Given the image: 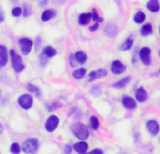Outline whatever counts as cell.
<instances>
[{"label":"cell","instance_id":"1","mask_svg":"<svg viewBox=\"0 0 160 154\" xmlns=\"http://www.w3.org/2000/svg\"><path fill=\"white\" fill-rule=\"evenodd\" d=\"M72 132H73V134L80 140H86L89 137V130L88 128L81 123H76L74 125L72 126Z\"/></svg>","mask_w":160,"mask_h":154},{"label":"cell","instance_id":"2","mask_svg":"<svg viewBox=\"0 0 160 154\" xmlns=\"http://www.w3.org/2000/svg\"><path fill=\"white\" fill-rule=\"evenodd\" d=\"M22 149L27 154H35L39 149V141L36 138H28L23 142Z\"/></svg>","mask_w":160,"mask_h":154},{"label":"cell","instance_id":"3","mask_svg":"<svg viewBox=\"0 0 160 154\" xmlns=\"http://www.w3.org/2000/svg\"><path fill=\"white\" fill-rule=\"evenodd\" d=\"M10 56H11L12 65V68H13L14 71L15 72H21L22 70H24L25 64L23 63V60H22L21 56L18 54H16L14 50L10 51Z\"/></svg>","mask_w":160,"mask_h":154},{"label":"cell","instance_id":"4","mask_svg":"<svg viewBox=\"0 0 160 154\" xmlns=\"http://www.w3.org/2000/svg\"><path fill=\"white\" fill-rule=\"evenodd\" d=\"M19 46L21 49V52L23 53V55H28L33 46V41L28 39V38H21L19 40Z\"/></svg>","mask_w":160,"mask_h":154},{"label":"cell","instance_id":"5","mask_svg":"<svg viewBox=\"0 0 160 154\" xmlns=\"http://www.w3.org/2000/svg\"><path fill=\"white\" fill-rule=\"evenodd\" d=\"M18 103H19V105H20L22 108L28 110V109L31 108V106H32L33 98H32V96L29 95V94H24V95H22V96L19 97V99H18Z\"/></svg>","mask_w":160,"mask_h":154},{"label":"cell","instance_id":"6","mask_svg":"<svg viewBox=\"0 0 160 154\" xmlns=\"http://www.w3.org/2000/svg\"><path fill=\"white\" fill-rule=\"evenodd\" d=\"M139 58L142 61V63L146 66L151 64V49L149 47H143L140 49L138 53Z\"/></svg>","mask_w":160,"mask_h":154},{"label":"cell","instance_id":"7","mask_svg":"<svg viewBox=\"0 0 160 154\" xmlns=\"http://www.w3.org/2000/svg\"><path fill=\"white\" fill-rule=\"evenodd\" d=\"M58 122H59V119L57 116H50L47 121L45 122V130L49 132H54L57 129Z\"/></svg>","mask_w":160,"mask_h":154},{"label":"cell","instance_id":"8","mask_svg":"<svg viewBox=\"0 0 160 154\" xmlns=\"http://www.w3.org/2000/svg\"><path fill=\"white\" fill-rule=\"evenodd\" d=\"M146 128L147 130L149 131V132L152 135V136H155L159 133V131H160V126L159 124L157 123V121L153 120V119H151L149 121H147L146 123Z\"/></svg>","mask_w":160,"mask_h":154},{"label":"cell","instance_id":"9","mask_svg":"<svg viewBox=\"0 0 160 154\" xmlns=\"http://www.w3.org/2000/svg\"><path fill=\"white\" fill-rule=\"evenodd\" d=\"M108 75V71L107 70L105 69H99L97 70H93L90 73L89 75V81L92 82V81H94L96 79H99V78H103V77H106Z\"/></svg>","mask_w":160,"mask_h":154},{"label":"cell","instance_id":"10","mask_svg":"<svg viewBox=\"0 0 160 154\" xmlns=\"http://www.w3.org/2000/svg\"><path fill=\"white\" fill-rule=\"evenodd\" d=\"M125 70H126V67L120 60H114L111 64V71L114 74H121L124 72Z\"/></svg>","mask_w":160,"mask_h":154},{"label":"cell","instance_id":"11","mask_svg":"<svg viewBox=\"0 0 160 154\" xmlns=\"http://www.w3.org/2000/svg\"><path fill=\"white\" fill-rule=\"evenodd\" d=\"M118 26L115 25V24H113V23H108L106 26H105V29H104V31H105V34L108 36V37H109V38H114L116 35H117V33H118Z\"/></svg>","mask_w":160,"mask_h":154},{"label":"cell","instance_id":"12","mask_svg":"<svg viewBox=\"0 0 160 154\" xmlns=\"http://www.w3.org/2000/svg\"><path fill=\"white\" fill-rule=\"evenodd\" d=\"M8 49L4 45H0V68H3L6 66L8 62Z\"/></svg>","mask_w":160,"mask_h":154},{"label":"cell","instance_id":"13","mask_svg":"<svg viewBox=\"0 0 160 154\" xmlns=\"http://www.w3.org/2000/svg\"><path fill=\"white\" fill-rule=\"evenodd\" d=\"M122 103V105H123L125 108L129 109V110H133V109H135L136 106H137L136 101H135L133 98H131V97H123Z\"/></svg>","mask_w":160,"mask_h":154},{"label":"cell","instance_id":"14","mask_svg":"<svg viewBox=\"0 0 160 154\" xmlns=\"http://www.w3.org/2000/svg\"><path fill=\"white\" fill-rule=\"evenodd\" d=\"M148 11L151 12H157L160 10V4L158 0H150L146 5Z\"/></svg>","mask_w":160,"mask_h":154},{"label":"cell","instance_id":"15","mask_svg":"<svg viewBox=\"0 0 160 154\" xmlns=\"http://www.w3.org/2000/svg\"><path fill=\"white\" fill-rule=\"evenodd\" d=\"M88 147H89L88 144H87L86 142H84V141L79 142V143H76V144L73 145V149H74L76 152L80 153V154L85 153V152L87 151Z\"/></svg>","mask_w":160,"mask_h":154},{"label":"cell","instance_id":"16","mask_svg":"<svg viewBox=\"0 0 160 154\" xmlns=\"http://www.w3.org/2000/svg\"><path fill=\"white\" fill-rule=\"evenodd\" d=\"M133 43H134V38H133V36H129L125 40V41L119 47V50L120 51H127L132 48Z\"/></svg>","mask_w":160,"mask_h":154},{"label":"cell","instance_id":"17","mask_svg":"<svg viewBox=\"0 0 160 154\" xmlns=\"http://www.w3.org/2000/svg\"><path fill=\"white\" fill-rule=\"evenodd\" d=\"M136 99L140 103H143L148 99V94H147L146 90L143 88H139L136 91Z\"/></svg>","mask_w":160,"mask_h":154},{"label":"cell","instance_id":"18","mask_svg":"<svg viewBox=\"0 0 160 154\" xmlns=\"http://www.w3.org/2000/svg\"><path fill=\"white\" fill-rule=\"evenodd\" d=\"M91 20H92V13H82L79 15L78 23L81 26H86L90 23Z\"/></svg>","mask_w":160,"mask_h":154},{"label":"cell","instance_id":"19","mask_svg":"<svg viewBox=\"0 0 160 154\" xmlns=\"http://www.w3.org/2000/svg\"><path fill=\"white\" fill-rule=\"evenodd\" d=\"M130 81H131V77L126 76V77H124V78H122V80H120V81L116 82L115 84H113V88H115V89H123L124 87H126L129 84Z\"/></svg>","mask_w":160,"mask_h":154},{"label":"cell","instance_id":"20","mask_svg":"<svg viewBox=\"0 0 160 154\" xmlns=\"http://www.w3.org/2000/svg\"><path fill=\"white\" fill-rule=\"evenodd\" d=\"M86 71L87 70H86L85 68H80V69H77V70H73L72 73V77H73L74 79L79 80V79H82L83 77L85 76Z\"/></svg>","mask_w":160,"mask_h":154},{"label":"cell","instance_id":"21","mask_svg":"<svg viewBox=\"0 0 160 154\" xmlns=\"http://www.w3.org/2000/svg\"><path fill=\"white\" fill-rule=\"evenodd\" d=\"M55 16H56V12L54 10H46L42 14V21L47 22V21L51 20L52 18H54Z\"/></svg>","mask_w":160,"mask_h":154},{"label":"cell","instance_id":"22","mask_svg":"<svg viewBox=\"0 0 160 154\" xmlns=\"http://www.w3.org/2000/svg\"><path fill=\"white\" fill-rule=\"evenodd\" d=\"M42 54L46 56V57H53L57 55V51L56 49H54L52 46H45L42 50Z\"/></svg>","mask_w":160,"mask_h":154},{"label":"cell","instance_id":"23","mask_svg":"<svg viewBox=\"0 0 160 154\" xmlns=\"http://www.w3.org/2000/svg\"><path fill=\"white\" fill-rule=\"evenodd\" d=\"M74 57H75L76 61H78V63H80V64H84L87 61V58H88L87 55L84 52H81V51L75 53Z\"/></svg>","mask_w":160,"mask_h":154},{"label":"cell","instance_id":"24","mask_svg":"<svg viewBox=\"0 0 160 154\" xmlns=\"http://www.w3.org/2000/svg\"><path fill=\"white\" fill-rule=\"evenodd\" d=\"M26 89L29 91V92H31V93H34L37 97H40L41 96V89L38 88V87H36V86H34L33 84H30V83H28V84H27V86H26Z\"/></svg>","mask_w":160,"mask_h":154},{"label":"cell","instance_id":"25","mask_svg":"<svg viewBox=\"0 0 160 154\" xmlns=\"http://www.w3.org/2000/svg\"><path fill=\"white\" fill-rule=\"evenodd\" d=\"M152 32V26L151 24H146V25H144V26L141 27V29H140V34H141L142 36H148V35H150Z\"/></svg>","mask_w":160,"mask_h":154},{"label":"cell","instance_id":"26","mask_svg":"<svg viewBox=\"0 0 160 154\" xmlns=\"http://www.w3.org/2000/svg\"><path fill=\"white\" fill-rule=\"evenodd\" d=\"M146 19V15L143 12H138L136 15L134 16V21L137 24H142Z\"/></svg>","mask_w":160,"mask_h":154},{"label":"cell","instance_id":"27","mask_svg":"<svg viewBox=\"0 0 160 154\" xmlns=\"http://www.w3.org/2000/svg\"><path fill=\"white\" fill-rule=\"evenodd\" d=\"M90 123H91V126L93 130H97L99 128V120L96 117L92 116L90 118Z\"/></svg>","mask_w":160,"mask_h":154},{"label":"cell","instance_id":"28","mask_svg":"<svg viewBox=\"0 0 160 154\" xmlns=\"http://www.w3.org/2000/svg\"><path fill=\"white\" fill-rule=\"evenodd\" d=\"M23 14L25 17H28L31 14V8L28 4L25 3L23 5Z\"/></svg>","mask_w":160,"mask_h":154},{"label":"cell","instance_id":"29","mask_svg":"<svg viewBox=\"0 0 160 154\" xmlns=\"http://www.w3.org/2000/svg\"><path fill=\"white\" fill-rule=\"evenodd\" d=\"M91 93H92L93 96L98 97V96H100V95L102 94V89H101V88H100V87H98V86H94V87H92V89H91Z\"/></svg>","mask_w":160,"mask_h":154},{"label":"cell","instance_id":"30","mask_svg":"<svg viewBox=\"0 0 160 154\" xmlns=\"http://www.w3.org/2000/svg\"><path fill=\"white\" fill-rule=\"evenodd\" d=\"M39 62H40V65L42 66V67H45L46 65H47V63H48V57H46L42 53L40 55V56H39Z\"/></svg>","mask_w":160,"mask_h":154},{"label":"cell","instance_id":"31","mask_svg":"<svg viewBox=\"0 0 160 154\" xmlns=\"http://www.w3.org/2000/svg\"><path fill=\"white\" fill-rule=\"evenodd\" d=\"M92 19L94 21V22H98V23H102L103 22V18H101L99 16V14L97 13L96 10H92Z\"/></svg>","mask_w":160,"mask_h":154},{"label":"cell","instance_id":"32","mask_svg":"<svg viewBox=\"0 0 160 154\" xmlns=\"http://www.w3.org/2000/svg\"><path fill=\"white\" fill-rule=\"evenodd\" d=\"M11 151H12V153H13V154H19L20 151H21V147H20L19 144L13 143V144L12 145V147H11Z\"/></svg>","mask_w":160,"mask_h":154},{"label":"cell","instance_id":"33","mask_svg":"<svg viewBox=\"0 0 160 154\" xmlns=\"http://www.w3.org/2000/svg\"><path fill=\"white\" fill-rule=\"evenodd\" d=\"M46 107H47L48 111H53V110H57V109H58L59 107H61V104L58 103H52V104H50V105H47Z\"/></svg>","mask_w":160,"mask_h":154},{"label":"cell","instance_id":"34","mask_svg":"<svg viewBox=\"0 0 160 154\" xmlns=\"http://www.w3.org/2000/svg\"><path fill=\"white\" fill-rule=\"evenodd\" d=\"M12 15H13V16L18 17V16H20V15L22 14V9H21V8H19V7H16V8H14V9L12 10Z\"/></svg>","mask_w":160,"mask_h":154},{"label":"cell","instance_id":"35","mask_svg":"<svg viewBox=\"0 0 160 154\" xmlns=\"http://www.w3.org/2000/svg\"><path fill=\"white\" fill-rule=\"evenodd\" d=\"M83 154H104V152H103V150L102 149H100V148H95V149H93L92 151H91V152H89V153H83Z\"/></svg>","mask_w":160,"mask_h":154},{"label":"cell","instance_id":"36","mask_svg":"<svg viewBox=\"0 0 160 154\" xmlns=\"http://www.w3.org/2000/svg\"><path fill=\"white\" fill-rule=\"evenodd\" d=\"M75 57H74V55H71L70 56V64L72 67H75L76 66V62H75Z\"/></svg>","mask_w":160,"mask_h":154},{"label":"cell","instance_id":"37","mask_svg":"<svg viewBox=\"0 0 160 154\" xmlns=\"http://www.w3.org/2000/svg\"><path fill=\"white\" fill-rule=\"evenodd\" d=\"M99 24H100V23H98V22H95V24L90 27V31H92V32H94V31H96V30L99 28Z\"/></svg>","mask_w":160,"mask_h":154},{"label":"cell","instance_id":"38","mask_svg":"<svg viewBox=\"0 0 160 154\" xmlns=\"http://www.w3.org/2000/svg\"><path fill=\"white\" fill-rule=\"evenodd\" d=\"M71 152H72V147H71L70 145H67V146L65 147L64 153H65V154H71Z\"/></svg>","mask_w":160,"mask_h":154},{"label":"cell","instance_id":"39","mask_svg":"<svg viewBox=\"0 0 160 154\" xmlns=\"http://www.w3.org/2000/svg\"><path fill=\"white\" fill-rule=\"evenodd\" d=\"M4 20H5V15H4V12H3V11L0 9V24L1 23H3L4 22Z\"/></svg>","mask_w":160,"mask_h":154},{"label":"cell","instance_id":"40","mask_svg":"<svg viewBox=\"0 0 160 154\" xmlns=\"http://www.w3.org/2000/svg\"><path fill=\"white\" fill-rule=\"evenodd\" d=\"M48 4V0H42V1L40 2V6L42 7H44Z\"/></svg>","mask_w":160,"mask_h":154},{"label":"cell","instance_id":"41","mask_svg":"<svg viewBox=\"0 0 160 154\" xmlns=\"http://www.w3.org/2000/svg\"><path fill=\"white\" fill-rule=\"evenodd\" d=\"M56 1H57V3H58V4H64L65 0H56Z\"/></svg>","mask_w":160,"mask_h":154},{"label":"cell","instance_id":"42","mask_svg":"<svg viewBox=\"0 0 160 154\" xmlns=\"http://www.w3.org/2000/svg\"><path fill=\"white\" fill-rule=\"evenodd\" d=\"M2 132H3V127H2L1 123H0V133H1Z\"/></svg>","mask_w":160,"mask_h":154},{"label":"cell","instance_id":"43","mask_svg":"<svg viewBox=\"0 0 160 154\" xmlns=\"http://www.w3.org/2000/svg\"><path fill=\"white\" fill-rule=\"evenodd\" d=\"M11 1H12V3H16V2H17V0H11Z\"/></svg>","mask_w":160,"mask_h":154},{"label":"cell","instance_id":"44","mask_svg":"<svg viewBox=\"0 0 160 154\" xmlns=\"http://www.w3.org/2000/svg\"><path fill=\"white\" fill-rule=\"evenodd\" d=\"M1 95H2V92H1V89H0V99H1Z\"/></svg>","mask_w":160,"mask_h":154},{"label":"cell","instance_id":"45","mask_svg":"<svg viewBox=\"0 0 160 154\" xmlns=\"http://www.w3.org/2000/svg\"><path fill=\"white\" fill-rule=\"evenodd\" d=\"M120 154H126V153H124V152H121Z\"/></svg>","mask_w":160,"mask_h":154},{"label":"cell","instance_id":"46","mask_svg":"<svg viewBox=\"0 0 160 154\" xmlns=\"http://www.w3.org/2000/svg\"><path fill=\"white\" fill-rule=\"evenodd\" d=\"M159 55H160V52H159Z\"/></svg>","mask_w":160,"mask_h":154},{"label":"cell","instance_id":"47","mask_svg":"<svg viewBox=\"0 0 160 154\" xmlns=\"http://www.w3.org/2000/svg\"><path fill=\"white\" fill-rule=\"evenodd\" d=\"M159 72H160V69H159Z\"/></svg>","mask_w":160,"mask_h":154},{"label":"cell","instance_id":"48","mask_svg":"<svg viewBox=\"0 0 160 154\" xmlns=\"http://www.w3.org/2000/svg\"><path fill=\"white\" fill-rule=\"evenodd\" d=\"M159 32H160V31H159Z\"/></svg>","mask_w":160,"mask_h":154}]
</instances>
